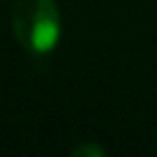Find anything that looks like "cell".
Masks as SVG:
<instances>
[{
	"label": "cell",
	"mask_w": 157,
	"mask_h": 157,
	"mask_svg": "<svg viewBox=\"0 0 157 157\" xmlns=\"http://www.w3.org/2000/svg\"><path fill=\"white\" fill-rule=\"evenodd\" d=\"M16 42L33 56H46L60 42V12L56 0H16L12 7Z\"/></svg>",
	"instance_id": "cell-1"
},
{
	"label": "cell",
	"mask_w": 157,
	"mask_h": 157,
	"mask_svg": "<svg viewBox=\"0 0 157 157\" xmlns=\"http://www.w3.org/2000/svg\"><path fill=\"white\" fill-rule=\"evenodd\" d=\"M74 155H102V148H95V146H81L74 150Z\"/></svg>",
	"instance_id": "cell-2"
}]
</instances>
